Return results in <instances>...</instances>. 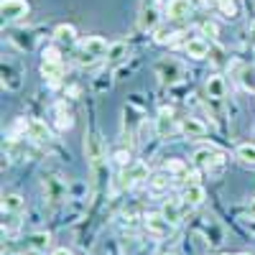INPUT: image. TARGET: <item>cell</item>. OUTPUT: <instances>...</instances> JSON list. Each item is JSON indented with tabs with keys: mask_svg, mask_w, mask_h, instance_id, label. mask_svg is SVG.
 <instances>
[{
	"mask_svg": "<svg viewBox=\"0 0 255 255\" xmlns=\"http://www.w3.org/2000/svg\"><path fill=\"white\" fill-rule=\"evenodd\" d=\"M67 92H69V95H72V97H77V95H79V87H69V90H67Z\"/></svg>",
	"mask_w": 255,
	"mask_h": 255,
	"instance_id": "1f68e13d",
	"label": "cell"
},
{
	"mask_svg": "<svg viewBox=\"0 0 255 255\" xmlns=\"http://www.w3.org/2000/svg\"><path fill=\"white\" fill-rule=\"evenodd\" d=\"M54 38H56V41H74V38H77V28H74L72 23H59V26L54 28Z\"/></svg>",
	"mask_w": 255,
	"mask_h": 255,
	"instance_id": "cb8c5ba5",
	"label": "cell"
},
{
	"mask_svg": "<svg viewBox=\"0 0 255 255\" xmlns=\"http://www.w3.org/2000/svg\"><path fill=\"white\" fill-rule=\"evenodd\" d=\"M220 13L225 18H238V3L235 0H220Z\"/></svg>",
	"mask_w": 255,
	"mask_h": 255,
	"instance_id": "484cf974",
	"label": "cell"
},
{
	"mask_svg": "<svg viewBox=\"0 0 255 255\" xmlns=\"http://www.w3.org/2000/svg\"><path fill=\"white\" fill-rule=\"evenodd\" d=\"M238 255H250V253H238Z\"/></svg>",
	"mask_w": 255,
	"mask_h": 255,
	"instance_id": "e575fe53",
	"label": "cell"
},
{
	"mask_svg": "<svg viewBox=\"0 0 255 255\" xmlns=\"http://www.w3.org/2000/svg\"><path fill=\"white\" fill-rule=\"evenodd\" d=\"M202 31H204L207 36H212V38H215V36L220 33V28H217V23H209V20H207V23L202 26Z\"/></svg>",
	"mask_w": 255,
	"mask_h": 255,
	"instance_id": "f546056e",
	"label": "cell"
},
{
	"mask_svg": "<svg viewBox=\"0 0 255 255\" xmlns=\"http://www.w3.org/2000/svg\"><path fill=\"white\" fill-rule=\"evenodd\" d=\"M115 161H118V166H130V151H125V148H120V151H115Z\"/></svg>",
	"mask_w": 255,
	"mask_h": 255,
	"instance_id": "83f0119b",
	"label": "cell"
},
{
	"mask_svg": "<svg viewBox=\"0 0 255 255\" xmlns=\"http://www.w3.org/2000/svg\"><path fill=\"white\" fill-rule=\"evenodd\" d=\"M166 255H174V253H166Z\"/></svg>",
	"mask_w": 255,
	"mask_h": 255,
	"instance_id": "d590c367",
	"label": "cell"
},
{
	"mask_svg": "<svg viewBox=\"0 0 255 255\" xmlns=\"http://www.w3.org/2000/svg\"><path fill=\"white\" fill-rule=\"evenodd\" d=\"M20 227V212H8L3 215V235H15Z\"/></svg>",
	"mask_w": 255,
	"mask_h": 255,
	"instance_id": "603a6c76",
	"label": "cell"
},
{
	"mask_svg": "<svg viewBox=\"0 0 255 255\" xmlns=\"http://www.w3.org/2000/svg\"><path fill=\"white\" fill-rule=\"evenodd\" d=\"M179 130L184 133V135H189V138H202L204 133H207V125L199 120V118H184L181 123H179Z\"/></svg>",
	"mask_w": 255,
	"mask_h": 255,
	"instance_id": "4fadbf2b",
	"label": "cell"
},
{
	"mask_svg": "<svg viewBox=\"0 0 255 255\" xmlns=\"http://www.w3.org/2000/svg\"><path fill=\"white\" fill-rule=\"evenodd\" d=\"M44 61H61V51H59L56 46L44 49Z\"/></svg>",
	"mask_w": 255,
	"mask_h": 255,
	"instance_id": "f1b7e54d",
	"label": "cell"
},
{
	"mask_svg": "<svg viewBox=\"0 0 255 255\" xmlns=\"http://www.w3.org/2000/svg\"><path fill=\"white\" fill-rule=\"evenodd\" d=\"M41 186H44V199H46L51 207L67 199V186H64V181H61L59 176H51V174L46 176V174H44V179H41Z\"/></svg>",
	"mask_w": 255,
	"mask_h": 255,
	"instance_id": "277c9868",
	"label": "cell"
},
{
	"mask_svg": "<svg viewBox=\"0 0 255 255\" xmlns=\"http://www.w3.org/2000/svg\"><path fill=\"white\" fill-rule=\"evenodd\" d=\"M163 168H166L171 176H179V179H186V174H189V166H186L181 158H168Z\"/></svg>",
	"mask_w": 255,
	"mask_h": 255,
	"instance_id": "7402d4cb",
	"label": "cell"
},
{
	"mask_svg": "<svg viewBox=\"0 0 255 255\" xmlns=\"http://www.w3.org/2000/svg\"><path fill=\"white\" fill-rule=\"evenodd\" d=\"M125 56H128V46L125 44H113L110 51H108V59H113V61H120Z\"/></svg>",
	"mask_w": 255,
	"mask_h": 255,
	"instance_id": "4316f807",
	"label": "cell"
},
{
	"mask_svg": "<svg viewBox=\"0 0 255 255\" xmlns=\"http://www.w3.org/2000/svg\"><path fill=\"white\" fill-rule=\"evenodd\" d=\"M168 186H171V174H163V171H158V174H153V176H148V189L153 191V194H163V191H168Z\"/></svg>",
	"mask_w": 255,
	"mask_h": 255,
	"instance_id": "e0dca14e",
	"label": "cell"
},
{
	"mask_svg": "<svg viewBox=\"0 0 255 255\" xmlns=\"http://www.w3.org/2000/svg\"><path fill=\"white\" fill-rule=\"evenodd\" d=\"M189 10H191V0H168V5H166L168 20H181L189 15Z\"/></svg>",
	"mask_w": 255,
	"mask_h": 255,
	"instance_id": "9a60e30c",
	"label": "cell"
},
{
	"mask_svg": "<svg viewBox=\"0 0 255 255\" xmlns=\"http://www.w3.org/2000/svg\"><path fill=\"white\" fill-rule=\"evenodd\" d=\"M235 156L243 161V163H255V145L253 143H240Z\"/></svg>",
	"mask_w": 255,
	"mask_h": 255,
	"instance_id": "d4e9b609",
	"label": "cell"
},
{
	"mask_svg": "<svg viewBox=\"0 0 255 255\" xmlns=\"http://www.w3.org/2000/svg\"><path fill=\"white\" fill-rule=\"evenodd\" d=\"M41 77L49 82V87H59L64 77V64L61 61H41Z\"/></svg>",
	"mask_w": 255,
	"mask_h": 255,
	"instance_id": "30bf717a",
	"label": "cell"
},
{
	"mask_svg": "<svg viewBox=\"0 0 255 255\" xmlns=\"http://www.w3.org/2000/svg\"><path fill=\"white\" fill-rule=\"evenodd\" d=\"M194 163L199 168H204V171H209L212 176H217L225 166V153L217 151V148H199L194 153Z\"/></svg>",
	"mask_w": 255,
	"mask_h": 255,
	"instance_id": "6da1fadb",
	"label": "cell"
},
{
	"mask_svg": "<svg viewBox=\"0 0 255 255\" xmlns=\"http://www.w3.org/2000/svg\"><path fill=\"white\" fill-rule=\"evenodd\" d=\"M84 153H87V161H90V168L97 171V168L105 166V143L100 138V133H90L87 140H84Z\"/></svg>",
	"mask_w": 255,
	"mask_h": 255,
	"instance_id": "7a4b0ae2",
	"label": "cell"
},
{
	"mask_svg": "<svg viewBox=\"0 0 255 255\" xmlns=\"http://www.w3.org/2000/svg\"><path fill=\"white\" fill-rule=\"evenodd\" d=\"M54 115H56V128L64 133V130H69V128L74 125V118L72 113L67 110V102H56L54 105Z\"/></svg>",
	"mask_w": 255,
	"mask_h": 255,
	"instance_id": "2e32d148",
	"label": "cell"
},
{
	"mask_svg": "<svg viewBox=\"0 0 255 255\" xmlns=\"http://www.w3.org/2000/svg\"><path fill=\"white\" fill-rule=\"evenodd\" d=\"M225 92H227V84H225V79H222L220 74H215V77L207 79V95H209L212 100H222Z\"/></svg>",
	"mask_w": 255,
	"mask_h": 255,
	"instance_id": "d6986e66",
	"label": "cell"
},
{
	"mask_svg": "<svg viewBox=\"0 0 255 255\" xmlns=\"http://www.w3.org/2000/svg\"><path fill=\"white\" fill-rule=\"evenodd\" d=\"M161 20V10H158V0H143L140 3V13H138V26L140 31H153Z\"/></svg>",
	"mask_w": 255,
	"mask_h": 255,
	"instance_id": "5b68a950",
	"label": "cell"
},
{
	"mask_svg": "<svg viewBox=\"0 0 255 255\" xmlns=\"http://www.w3.org/2000/svg\"><path fill=\"white\" fill-rule=\"evenodd\" d=\"M250 36H253V46H255V23H253V28H250Z\"/></svg>",
	"mask_w": 255,
	"mask_h": 255,
	"instance_id": "d6a6232c",
	"label": "cell"
},
{
	"mask_svg": "<svg viewBox=\"0 0 255 255\" xmlns=\"http://www.w3.org/2000/svg\"><path fill=\"white\" fill-rule=\"evenodd\" d=\"M79 51H84V54H92V56H105L110 51V44L105 41L102 36H87L84 41H79Z\"/></svg>",
	"mask_w": 255,
	"mask_h": 255,
	"instance_id": "9c48e42d",
	"label": "cell"
},
{
	"mask_svg": "<svg viewBox=\"0 0 255 255\" xmlns=\"http://www.w3.org/2000/svg\"><path fill=\"white\" fill-rule=\"evenodd\" d=\"M3 215H8V212H23L26 207V199L20 194H3Z\"/></svg>",
	"mask_w": 255,
	"mask_h": 255,
	"instance_id": "44dd1931",
	"label": "cell"
},
{
	"mask_svg": "<svg viewBox=\"0 0 255 255\" xmlns=\"http://www.w3.org/2000/svg\"><path fill=\"white\" fill-rule=\"evenodd\" d=\"M51 255H72L67 248H56V250H51Z\"/></svg>",
	"mask_w": 255,
	"mask_h": 255,
	"instance_id": "4dcf8cb0",
	"label": "cell"
},
{
	"mask_svg": "<svg viewBox=\"0 0 255 255\" xmlns=\"http://www.w3.org/2000/svg\"><path fill=\"white\" fill-rule=\"evenodd\" d=\"M3 255H18V253H3Z\"/></svg>",
	"mask_w": 255,
	"mask_h": 255,
	"instance_id": "836d02e7",
	"label": "cell"
},
{
	"mask_svg": "<svg viewBox=\"0 0 255 255\" xmlns=\"http://www.w3.org/2000/svg\"><path fill=\"white\" fill-rule=\"evenodd\" d=\"M184 209H189V207L184 204V199H166L163 207H161L163 217H166L168 222H174V225H179V222L184 220Z\"/></svg>",
	"mask_w": 255,
	"mask_h": 255,
	"instance_id": "8fae6325",
	"label": "cell"
},
{
	"mask_svg": "<svg viewBox=\"0 0 255 255\" xmlns=\"http://www.w3.org/2000/svg\"><path fill=\"white\" fill-rule=\"evenodd\" d=\"M143 225H145V230L151 232V235H156V238H166V235H171L174 232V222H168L166 217H163V212H148V215L143 217Z\"/></svg>",
	"mask_w": 255,
	"mask_h": 255,
	"instance_id": "3957f363",
	"label": "cell"
},
{
	"mask_svg": "<svg viewBox=\"0 0 255 255\" xmlns=\"http://www.w3.org/2000/svg\"><path fill=\"white\" fill-rule=\"evenodd\" d=\"M28 10H31L28 0H3V3H0V15H3V20H8V23L26 18Z\"/></svg>",
	"mask_w": 255,
	"mask_h": 255,
	"instance_id": "52a82bcc",
	"label": "cell"
},
{
	"mask_svg": "<svg viewBox=\"0 0 255 255\" xmlns=\"http://www.w3.org/2000/svg\"><path fill=\"white\" fill-rule=\"evenodd\" d=\"M28 248L36 250V253H46L51 248V235L49 232H33V235L28 238Z\"/></svg>",
	"mask_w": 255,
	"mask_h": 255,
	"instance_id": "ffe728a7",
	"label": "cell"
},
{
	"mask_svg": "<svg viewBox=\"0 0 255 255\" xmlns=\"http://www.w3.org/2000/svg\"><path fill=\"white\" fill-rule=\"evenodd\" d=\"M28 138H33L36 143H46V140L51 138L46 123H44V120H31V123H28Z\"/></svg>",
	"mask_w": 255,
	"mask_h": 255,
	"instance_id": "ac0fdd59",
	"label": "cell"
},
{
	"mask_svg": "<svg viewBox=\"0 0 255 255\" xmlns=\"http://www.w3.org/2000/svg\"><path fill=\"white\" fill-rule=\"evenodd\" d=\"M184 51H186L191 59H204V56H209V41L202 38V36H197V38H186Z\"/></svg>",
	"mask_w": 255,
	"mask_h": 255,
	"instance_id": "7c38bea8",
	"label": "cell"
},
{
	"mask_svg": "<svg viewBox=\"0 0 255 255\" xmlns=\"http://www.w3.org/2000/svg\"><path fill=\"white\" fill-rule=\"evenodd\" d=\"M176 130V120H174V110L171 108H161L158 118H156V133L158 138H171Z\"/></svg>",
	"mask_w": 255,
	"mask_h": 255,
	"instance_id": "ba28073f",
	"label": "cell"
},
{
	"mask_svg": "<svg viewBox=\"0 0 255 255\" xmlns=\"http://www.w3.org/2000/svg\"><path fill=\"white\" fill-rule=\"evenodd\" d=\"M156 77L161 79V84H176L181 79V64L176 59H161L156 64Z\"/></svg>",
	"mask_w": 255,
	"mask_h": 255,
	"instance_id": "8992f818",
	"label": "cell"
},
{
	"mask_svg": "<svg viewBox=\"0 0 255 255\" xmlns=\"http://www.w3.org/2000/svg\"><path fill=\"white\" fill-rule=\"evenodd\" d=\"M181 199H184V204H186L189 209H191V207H199V204L207 199V191H204V186H199V184H189V186L184 189Z\"/></svg>",
	"mask_w": 255,
	"mask_h": 255,
	"instance_id": "5bb4252c",
	"label": "cell"
}]
</instances>
